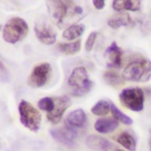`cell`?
<instances>
[{
  "mask_svg": "<svg viewBox=\"0 0 151 151\" xmlns=\"http://www.w3.org/2000/svg\"><path fill=\"white\" fill-rule=\"evenodd\" d=\"M47 6L51 19L58 27L71 24L83 14V10L74 0H47Z\"/></svg>",
  "mask_w": 151,
  "mask_h": 151,
  "instance_id": "6da1fadb",
  "label": "cell"
},
{
  "mask_svg": "<svg viewBox=\"0 0 151 151\" xmlns=\"http://www.w3.org/2000/svg\"><path fill=\"white\" fill-rule=\"evenodd\" d=\"M122 76L131 82H146L151 79V61L145 57H137L127 63Z\"/></svg>",
  "mask_w": 151,
  "mask_h": 151,
  "instance_id": "7a4b0ae2",
  "label": "cell"
},
{
  "mask_svg": "<svg viewBox=\"0 0 151 151\" xmlns=\"http://www.w3.org/2000/svg\"><path fill=\"white\" fill-rule=\"evenodd\" d=\"M68 85L74 96H83L93 87V82L89 80L85 67H78L71 71L68 79Z\"/></svg>",
  "mask_w": 151,
  "mask_h": 151,
  "instance_id": "3957f363",
  "label": "cell"
},
{
  "mask_svg": "<svg viewBox=\"0 0 151 151\" xmlns=\"http://www.w3.org/2000/svg\"><path fill=\"white\" fill-rule=\"evenodd\" d=\"M27 33H29L27 23L23 18L13 17L5 24L3 29V38L6 43L16 44L23 41Z\"/></svg>",
  "mask_w": 151,
  "mask_h": 151,
  "instance_id": "277c9868",
  "label": "cell"
},
{
  "mask_svg": "<svg viewBox=\"0 0 151 151\" xmlns=\"http://www.w3.org/2000/svg\"><path fill=\"white\" fill-rule=\"evenodd\" d=\"M18 109H19L20 123L23 124V126H25L32 132H37L41 129L42 114L36 107H33L30 102L22 100Z\"/></svg>",
  "mask_w": 151,
  "mask_h": 151,
  "instance_id": "5b68a950",
  "label": "cell"
},
{
  "mask_svg": "<svg viewBox=\"0 0 151 151\" xmlns=\"http://www.w3.org/2000/svg\"><path fill=\"white\" fill-rule=\"evenodd\" d=\"M144 92L142 88L132 87L125 88L119 94V100L122 105H124L127 109L140 112L144 108Z\"/></svg>",
  "mask_w": 151,
  "mask_h": 151,
  "instance_id": "8992f818",
  "label": "cell"
},
{
  "mask_svg": "<svg viewBox=\"0 0 151 151\" xmlns=\"http://www.w3.org/2000/svg\"><path fill=\"white\" fill-rule=\"evenodd\" d=\"M50 75H51V65L49 63L37 64L30 74L27 85L31 88H41L49 81Z\"/></svg>",
  "mask_w": 151,
  "mask_h": 151,
  "instance_id": "52a82bcc",
  "label": "cell"
},
{
  "mask_svg": "<svg viewBox=\"0 0 151 151\" xmlns=\"http://www.w3.org/2000/svg\"><path fill=\"white\" fill-rule=\"evenodd\" d=\"M35 33L38 41L45 45H51L56 42V31L52 27V25L41 18L35 22Z\"/></svg>",
  "mask_w": 151,
  "mask_h": 151,
  "instance_id": "ba28073f",
  "label": "cell"
},
{
  "mask_svg": "<svg viewBox=\"0 0 151 151\" xmlns=\"http://www.w3.org/2000/svg\"><path fill=\"white\" fill-rule=\"evenodd\" d=\"M54 98V107L47 113V118L51 124H58L63 117V113L70 107L71 100L68 95L62 96H52Z\"/></svg>",
  "mask_w": 151,
  "mask_h": 151,
  "instance_id": "9c48e42d",
  "label": "cell"
},
{
  "mask_svg": "<svg viewBox=\"0 0 151 151\" xmlns=\"http://www.w3.org/2000/svg\"><path fill=\"white\" fill-rule=\"evenodd\" d=\"M50 132H51V136L54 137V139H56L58 143L67 145V146H71L79 136V131L74 130L67 125H64L60 129L51 130Z\"/></svg>",
  "mask_w": 151,
  "mask_h": 151,
  "instance_id": "30bf717a",
  "label": "cell"
},
{
  "mask_svg": "<svg viewBox=\"0 0 151 151\" xmlns=\"http://www.w3.org/2000/svg\"><path fill=\"white\" fill-rule=\"evenodd\" d=\"M105 60L107 63V67L118 69L122 67L123 63V51L118 47L116 42H113L105 51Z\"/></svg>",
  "mask_w": 151,
  "mask_h": 151,
  "instance_id": "8fae6325",
  "label": "cell"
},
{
  "mask_svg": "<svg viewBox=\"0 0 151 151\" xmlns=\"http://www.w3.org/2000/svg\"><path fill=\"white\" fill-rule=\"evenodd\" d=\"M87 124V114L83 109H75L65 118V125L74 130H82Z\"/></svg>",
  "mask_w": 151,
  "mask_h": 151,
  "instance_id": "7c38bea8",
  "label": "cell"
},
{
  "mask_svg": "<svg viewBox=\"0 0 151 151\" xmlns=\"http://www.w3.org/2000/svg\"><path fill=\"white\" fill-rule=\"evenodd\" d=\"M86 144L88 145V147H91L92 150H96V151H109L113 147L112 143L108 139L101 136H96V134L88 136L86 139Z\"/></svg>",
  "mask_w": 151,
  "mask_h": 151,
  "instance_id": "4fadbf2b",
  "label": "cell"
},
{
  "mask_svg": "<svg viewBox=\"0 0 151 151\" xmlns=\"http://www.w3.org/2000/svg\"><path fill=\"white\" fill-rule=\"evenodd\" d=\"M142 0H113L112 7L117 12H125L132 11L137 12L140 10Z\"/></svg>",
  "mask_w": 151,
  "mask_h": 151,
  "instance_id": "5bb4252c",
  "label": "cell"
},
{
  "mask_svg": "<svg viewBox=\"0 0 151 151\" xmlns=\"http://www.w3.org/2000/svg\"><path fill=\"white\" fill-rule=\"evenodd\" d=\"M119 125V122H117L114 118H100L95 122L94 129L96 132L100 133H109L113 132Z\"/></svg>",
  "mask_w": 151,
  "mask_h": 151,
  "instance_id": "9a60e30c",
  "label": "cell"
},
{
  "mask_svg": "<svg viewBox=\"0 0 151 151\" xmlns=\"http://www.w3.org/2000/svg\"><path fill=\"white\" fill-rule=\"evenodd\" d=\"M107 24L112 29H119L120 26H130L133 24L132 18L126 12H118L116 16L111 17L107 20Z\"/></svg>",
  "mask_w": 151,
  "mask_h": 151,
  "instance_id": "2e32d148",
  "label": "cell"
},
{
  "mask_svg": "<svg viewBox=\"0 0 151 151\" xmlns=\"http://www.w3.org/2000/svg\"><path fill=\"white\" fill-rule=\"evenodd\" d=\"M116 140H117L120 145H123V147H125V149H127V150H130V151H136V149H137L136 138H134V136H133L131 132H129V131H124V132H122L120 134H118V136L116 137Z\"/></svg>",
  "mask_w": 151,
  "mask_h": 151,
  "instance_id": "e0dca14e",
  "label": "cell"
},
{
  "mask_svg": "<svg viewBox=\"0 0 151 151\" xmlns=\"http://www.w3.org/2000/svg\"><path fill=\"white\" fill-rule=\"evenodd\" d=\"M85 25L82 24H71L70 26H68L64 31H63V38H65L67 41H75L78 40L79 37L85 32Z\"/></svg>",
  "mask_w": 151,
  "mask_h": 151,
  "instance_id": "ac0fdd59",
  "label": "cell"
},
{
  "mask_svg": "<svg viewBox=\"0 0 151 151\" xmlns=\"http://www.w3.org/2000/svg\"><path fill=\"white\" fill-rule=\"evenodd\" d=\"M58 50L65 55H75L81 50V41L76 40L69 43H60L58 44Z\"/></svg>",
  "mask_w": 151,
  "mask_h": 151,
  "instance_id": "d6986e66",
  "label": "cell"
},
{
  "mask_svg": "<svg viewBox=\"0 0 151 151\" xmlns=\"http://www.w3.org/2000/svg\"><path fill=\"white\" fill-rule=\"evenodd\" d=\"M104 79L109 86H114V87H118V86L123 85V82H124V78L122 76V75H119L116 70L105 71L104 73Z\"/></svg>",
  "mask_w": 151,
  "mask_h": 151,
  "instance_id": "ffe728a7",
  "label": "cell"
},
{
  "mask_svg": "<svg viewBox=\"0 0 151 151\" xmlns=\"http://www.w3.org/2000/svg\"><path fill=\"white\" fill-rule=\"evenodd\" d=\"M111 111V102L108 100H99L93 107H92V113L95 116L104 117Z\"/></svg>",
  "mask_w": 151,
  "mask_h": 151,
  "instance_id": "44dd1931",
  "label": "cell"
},
{
  "mask_svg": "<svg viewBox=\"0 0 151 151\" xmlns=\"http://www.w3.org/2000/svg\"><path fill=\"white\" fill-rule=\"evenodd\" d=\"M111 113H112V116L113 118H114L117 122L119 123H123L125 125H131L132 124V119L130 117H127L126 114H124V113L116 106V105H113L111 102Z\"/></svg>",
  "mask_w": 151,
  "mask_h": 151,
  "instance_id": "7402d4cb",
  "label": "cell"
},
{
  "mask_svg": "<svg viewBox=\"0 0 151 151\" xmlns=\"http://www.w3.org/2000/svg\"><path fill=\"white\" fill-rule=\"evenodd\" d=\"M38 108L49 113L52 107H54V98H50V96H47V98H42L40 101H38Z\"/></svg>",
  "mask_w": 151,
  "mask_h": 151,
  "instance_id": "603a6c76",
  "label": "cell"
},
{
  "mask_svg": "<svg viewBox=\"0 0 151 151\" xmlns=\"http://www.w3.org/2000/svg\"><path fill=\"white\" fill-rule=\"evenodd\" d=\"M98 35H99V32L93 31V32H91L89 36L87 37V41H86V44H85L87 51H92V50H93V48H94V45H95V42H96V38H98Z\"/></svg>",
  "mask_w": 151,
  "mask_h": 151,
  "instance_id": "cb8c5ba5",
  "label": "cell"
},
{
  "mask_svg": "<svg viewBox=\"0 0 151 151\" xmlns=\"http://www.w3.org/2000/svg\"><path fill=\"white\" fill-rule=\"evenodd\" d=\"M9 71L6 69V67L4 65V63L0 61V81H3V82H6L9 81Z\"/></svg>",
  "mask_w": 151,
  "mask_h": 151,
  "instance_id": "d4e9b609",
  "label": "cell"
},
{
  "mask_svg": "<svg viewBox=\"0 0 151 151\" xmlns=\"http://www.w3.org/2000/svg\"><path fill=\"white\" fill-rule=\"evenodd\" d=\"M93 1V5L96 10H102L105 7V4H106V0H92Z\"/></svg>",
  "mask_w": 151,
  "mask_h": 151,
  "instance_id": "484cf974",
  "label": "cell"
},
{
  "mask_svg": "<svg viewBox=\"0 0 151 151\" xmlns=\"http://www.w3.org/2000/svg\"><path fill=\"white\" fill-rule=\"evenodd\" d=\"M149 146H150V151H151V138H150V140H149Z\"/></svg>",
  "mask_w": 151,
  "mask_h": 151,
  "instance_id": "4316f807",
  "label": "cell"
},
{
  "mask_svg": "<svg viewBox=\"0 0 151 151\" xmlns=\"http://www.w3.org/2000/svg\"><path fill=\"white\" fill-rule=\"evenodd\" d=\"M113 151H124V150H120V149H114Z\"/></svg>",
  "mask_w": 151,
  "mask_h": 151,
  "instance_id": "83f0119b",
  "label": "cell"
},
{
  "mask_svg": "<svg viewBox=\"0 0 151 151\" xmlns=\"http://www.w3.org/2000/svg\"><path fill=\"white\" fill-rule=\"evenodd\" d=\"M0 30H1V26H0Z\"/></svg>",
  "mask_w": 151,
  "mask_h": 151,
  "instance_id": "f1b7e54d",
  "label": "cell"
},
{
  "mask_svg": "<svg viewBox=\"0 0 151 151\" xmlns=\"http://www.w3.org/2000/svg\"><path fill=\"white\" fill-rule=\"evenodd\" d=\"M150 133H151V130H150Z\"/></svg>",
  "mask_w": 151,
  "mask_h": 151,
  "instance_id": "f546056e",
  "label": "cell"
}]
</instances>
